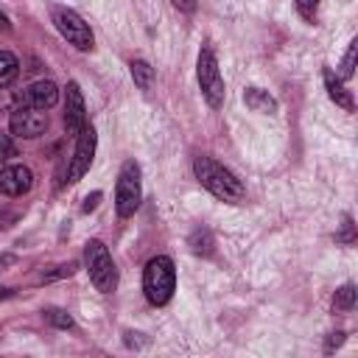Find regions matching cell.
<instances>
[{
    "label": "cell",
    "mask_w": 358,
    "mask_h": 358,
    "mask_svg": "<svg viewBox=\"0 0 358 358\" xmlns=\"http://www.w3.org/2000/svg\"><path fill=\"white\" fill-rule=\"evenodd\" d=\"M193 173H196V179L201 182V187H207L215 199H221V201H227V204H241L243 196H246V187L241 185V179H238L229 168L218 165V162L210 159V157H196Z\"/></svg>",
    "instance_id": "cell-1"
},
{
    "label": "cell",
    "mask_w": 358,
    "mask_h": 358,
    "mask_svg": "<svg viewBox=\"0 0 358 358\" xmlns=\"http://www.w3.org/2000/svg\"><path fill=\"white\" fill-rule=\"evenodd\" d=\"M143 291L151 305H168L176 291V268L173 260L165 255H157L143 268Z\"/></svg>",
    "instance_id": "cell-2"
},
{
    "label": "cell",
    "mask_w": 358,
    "mask_h": 358,
    "mask_svg": "<svg viewBox=\"0 0 358 358\" xmlns=\"http://www.w3.org/2000/svg\"><path fill=\"white\" fill-rule=\"evenodd\" d=\"M84 263H87V274H90L92 285L101 294H112L117 285V268H115L109 249L101 241H90L84 246Z\"/></svg>",
    "instance_id": "cell-3"
},
{
    "label": "cell",
    "mask_w": 358,
    "mask_h": 358,
    "mask_svg": "<svg viewBox=\"0 0 358 358\" xmlns=\"http://www.w3.org/2000/svg\"><path fill=\"white\" fill-rule=\"evenodd\" d=\"M143 199V187H140V168L137 162H123L120 173H117V185H115V210L120 218H129L137 213Z\"/></svg>",
    "instance_id": "cell-4"
},
{
    "label": "cell",
    "mask_w": 358,
    "mask_h": 358,
    "mask_svg": "<svg viewBox=\"0 0 358 358\" xmlns=\"http://www.w3.org/2000/svg\"><path fill=\"white\" fill-rule=\"evenodd\" d=\"M196 76H199L201 95L207 98V103H210L213 109H218V106L224 103V78H221L218 59H215L213 48H201L199 64H196Z\"/></svg>",
    "instance_id": "cell-5"
},
{
    "label": "cell",
    "mask_w": 358,
    "mask_h": 358,
    "mask_svg": "<svg viewBox=\"0 0 358 358\" xmlns=\"http://www.w3.org/2000/svg\"><path fill=\"white\" fill-rule=\"evenodd\" d=\"M50 17L59 28V34L78 50H92V31L90 25L73 11V8H64V6H53L50 8Z\"/></svg>",
    "instance_id": "cell-6"
},
{
    "label": "cell",
    "mask_w": 358,
    "mask_h": 358,
    "mask_svg": "<svg viewBox=\"0 0 358 358\" xmlns=\"http://www.w3.org/2000/svg\"><path fill=\"white\" fill-rule=\"evenodd\" d=\"M8 129H11L14 137L34 140V137L45 134V129H48V112H39V109H31V106H17V109H11Z\"/></svg>",
    "instance_id": "cell-7"
},
{
    "label": "cell",
    "mask_w": 358,
    "mask_h": 358,
    "mask_svg": "<svg viewBox=\"0 0 358 358\" xmlns=\"http://www.w3.org/2000/svg\"><path fill=\"white\" fill-rule=\"evenodd\" d=\"M95 143H98L95 129L87 123V126L81 129L78 143H76V151H73V157H70V168H67V182H70V185H73V182H78V179L90 171L92 157H95Z\"/></svg>",
    "instance_id": "cell-8"
},
{
    "label": "cell",
    "mask_w": 358,
    "mask_h": 358,
    "mask_svg": "<svg viewBox=\"0 0 358 358\" xmlns=\"http://www.w3.org/2000/svg\"><path fill=\"white\" fill-rule=\"evenodd\" d=\"M84 126H87L84 95H81L78 84H76V81H70V84H67V90H64V131L78 137Z\"/></svg>",
    "instance_id": "cell-9"
},
{
    "label": "cell",
    "mask_w": 358,
    "mask_h": 358,
    "mask_svg": "<svg viewBox=\"0 0 358 358\" xmlns=\"http://www.w3.org/2000/svg\"><path fill=\"white\" fill-rule=\"evenodd\" d=\"M34 187V173L25 165H6L0 171V193L6 196H22Z\"/></svg>",
    "instance_id": "cell-10"
},
{
    "label": "cell",
    "mask_w": 358,
    "mask_h": 358,
    "mask_svg": "<svg viewBox=\"0 0 358 358\" xmlns=\"http://www.w3.org/2000/svg\"><path fill=\"white\" fill-rule=\"evenodd\" d=\"M56 101H59V87L53 81H34L31 87L22 90V106H31V109L45 112Z\"/></svg>",
    "instance_id": "cell-11"
},
{
    "label": "cell",
    "mask_w": 358,
    "mask_h": 358,
    "mask_svg": "<svg viewBox=\"0 0 358 358\" xmlns=\"http://www.w3.org/2000/svg\"><path fill=\"white\" fill-rule=\"evenodd\" d=\"M324 87H327V95L336 101V106H341L344 112H352V109H355V101H352L350 90L336 78L333 70H324Z\"/></svg>",
    "instance_id": "cell-12"
},
{
    "label": "cell",
    "mask_w": 358,
    "mask_h": 358,
    "mask_svg": "<svg viewBox=\"0 0 358 358\" xmlns=\"http://www.w3.org/2000/svg\"><path fill=\"white\" fill-rule=\"evenodd\" d=\"M243 103H246L252 112H260V115H274V112H277V101H274L266 90H260V87H249V90L243 92Z\"/></svg>",
    "instance_id": "cell-13"
},
{
    "label": "cell",
    "mask_w": 358,
    "mask_h": 358,
    "mask_svg": "<svg viewBox=\"0 0 358 358\" xmlns=\"http://www.w3.org/2000/svg\"><path fill=\"white\" fill-rule=\"evenodd\" d=\"M20 76V59L11 50H0V90L14 84Z\"/></svg>",
    "instance_id": "cell-14"
},
{
    "label": "cell",
    "mask_w": 358,
    "mask_h": 358,
    "mask_svg": "<svg viewBox=\"0 0 358 358\" xmlns=\"http://www.w3.org/2000/svg\"><path fill=\"white\" fill-rule=\"evenodd\" d=\"M131 78H134V84H137L143 92H148L151 84H154V67H151L148 62L137 59V62H131Z\"/></svg>",
    "instance_id": "cell-15"
},
{
    "label": "cell",
    "mask_w": 358,
    "mask_h": 358,
    "mask_svg": "<svg viewBox=\"0 0 358 358\" xmlns=\"http://www.w3.org/2000/svg\"><path fill=\"white\" fill-rule=\"evenodd\" d=\"M355 56H358V39H352L350 42V48H347V53H344V59H341V64H338V81H347V78H352V73H355Z\"/></svg>",
    "instance_id": "cell-16"
},
{
    "label": "cell",
    "mask_w": 358,
    "mask_h": 358,
    "mask_svg": "<svg viewBox=\"0 0 358 358\" xmlns=\"http://www.w3.org/2000/svg\"><path fill=\"white\" fill-rule=\"evenodd\" d=\"M190 249L196 252V255H213V235H210V229H196L193 235H190Z\"/></svg>",
    "instance_id": "cell-17"
},
{
    "label": "cell",
    "mask_w": 358,
    "mask_h": 358,
    "mask_svg": "<svg viewBox=\"0 0 358 358\" xmlns=\"http://www.w3.org/2000/svg\"><path fill=\"white\" fill-rule=\"evenodd\" d=\"M355 305V285H341L338 291H336V296H333V308L336 310H350Z\"/></svg>",
    "instance_id": "cell-18"
},
{
    "label": "cell",
    "mask_w": 358,
    "mask_h": 358,
    "mask_svg": "<svg viewBox=\"0 0 358 358\" xmlns=\"http://www.w3.org/2000/svg\"><path fill=\"white\" fill-rule=\"evenodd\" d=\"M45 319L53 324V327H62V330H70L76 322H73V316L67 313V310H59V308H50V310H45Z\"/></svg>",
    "instance_id": "cell-19"
},
{
    "label": "cell",
    "mask_w": 358,
    "mask_h": 358,
    "mask_svg": "<svg viewBox=\"0 0 358 358\" xmlns=\"http://www.w3.org/2000/svg\"><path fill=\"white\" fill-rule=\"evenodd\" d=\"M76 268H78V263H64V266H56V271H45V274H42V280H59V277H70Z\"/></svg>",
    "instance_id": "cell-20"
},
{
    "label": "cell",
    "mask_w": 358,
    "mask_h": 358,
    "mask_svg": "<svg viewBox=\"0 0 358 358\" xmlns=\"http://www.w3.org/2000/svg\"><path fill=\"white\" fill-rule=\"evenodd\" d=\"M336 241H338V243H352V241H355V232H352V221H350V215L344 218V229H341V232H336Z\"/></svg>",
    "instance_id": "cell-21"
},
{
    "label": "cell",
    "mask_w": 358,
    "mask_h": 358,
    "mask_svg": "<svg viewBox=\"0 0 358 358\" xmlns=\"http://www.w3.org/2000/svg\"><path fill=\"white\" fill-rule=\"evenodd\" d=\"M0 157L8 159V157H17V145L11 143L8 134H0Z\"/></svg>",
    "instance_id": "cell-22"
},
{
    "label": "cell",
    "mask_w": 358,
    "mask_h": 358,
    "mask_svg": "<svg viewBox=\"0 0 358 358\" xmlns=\"http://www.w3.org/2000/svg\"><path fill=\"white\" fill-rule=\"evenodd\" d=\"M296 8H299V14H302L308 22H313V17H316V3H296Z\"/></svg>",
    "instance_id": "cell-23"
},
{
    "label": "cell",
    "mask_w": 358,
    "mask_h": 358,
    "mask_svg": "<svg viewBox=\"0 0 358 358\" xmlns=\"http://www.w3.org/2000/svg\"><path fill=\"white\" fill-rule=\"evenodd\" d=\"M344 344V333H330V338H327V344H324V352L330 355L336 347H341Z\"/></svg>",
    "instance_id": "cell-24"
},
{
    "label": "cell",
    "mask_w": 358,
    "mask_h": 358,
    "mask_svg": "<svg viewBox=\"0 0 358 358\" xmlns=\"http://www.w3.org/2000/svg\"><path fill=\"white\" fill-rule=\"evenodd\" d=\"M98 201H101V193L95 190V193H90V196L84 199V204H81V210H84V213H92V210L98 207Z\"/></svg>",
    "instance_id": "cell-25"
},
{
    "label": "cell",
    "mask_w": 358,
    "mask_h": 358,
    "mask_svg": "<svg viewBox=\"0 0 358 358\" xmlns=\"http://www.w3.org/2000/svg\"><path fill=\"white\" fill-rule=\"evenodd\" d=\"M17 263V257L14 255H0V271H6L8 266H14Z\"/></svg>",
    "instance_id": "cell-26"
},
{
    "label": "cell",
    "mask_w": 358,
    "mask_h": 358,
    "mask_svg": "<svg viewBox=\"0 0 358 358\" xmlns=\"http://www.w3.org/2000/svg\"><path fill=\"white\" fill-rule=\"evenodd\" d=\"M11 294H14V291H11V288H3V285H0V302H3V299H8V296H11Z\"/></svg>",
    "instance_id": "cell-27"
},
{
    "label": "cell",
    "mask_w": 358,
    "mask_h": 358,
    "mask_svg": "<svg viewBox=\"0 0 358 358\" xmlns=\"http://www.w3.org/2000/svg\"><path fill=\"white\" fill-rule=\"evenodd\" d=\"M173 6H176V8H185V11H193V3H179V0H176Z\"/></svg>",
    "instance_id": "cell-28"
},
{
    "label": "cell",
    "mask_w": 358,
    "mask_h": 358,
    "mask_svg": "<svg viewBox=\"0 0 358 358\" xmlns=\"http://www.w3.org/2000/svg\"><path fill=\"white\" fill-rule=\"evenodd\" d=\"M0 28H3V31H8V20H6V14H3V11H0Z\"/></svg>",
    "instance_id": "cell-29"
}]
</instances>
